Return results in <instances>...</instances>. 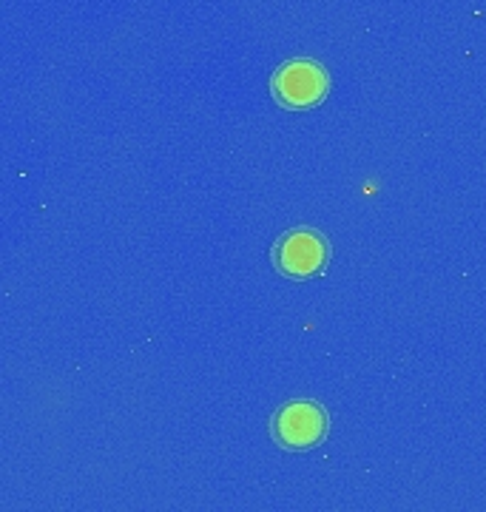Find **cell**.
<instances>
[{
  "label": "cell",
  "mask_w": 486,
  "mask_h": 512,
  "mask_svg": "<svg viewBox=\"0 0 486 512\" xmlns=\"http://www.w3.org/2000/svg\"><path fill=\"white\" fill-rule=\"evenodd\" d=\"M273 94L288 109H310L327 94V74L313 60H290L273 74Z\"/></svg>",
  "instance_id": "obj_1"
},
{
  "label": "cell",
  "mask_w": 486,
  "mask_h": 512,
  "mask_svg": "<svg viewBox=\"0 0 486 512\" xmlns=\"http://www.w3.org/2000/svg\"><path fill=\"white\" fill-rule=\"evenodd\" d=\"M327 256H330V245L316 231L299 228V231H290L288 237H282L273 251V262L290 279H307L322 271Z\"/></svg>",
  "instance_id": "obj_2"
},
{
  "label": "cell",
  "mask_w": 486,
  "mask_h": 512,
  "mask_svg": "<svg viewBox=\"0 0 486 512\" xmlns=\"http://www.w3.org/2000/svg\"><path fill=\"white\" fill-rule=\"evenodd\" d=\"M324 433H327V416L313 402L288 404L273 419V439L288 450H310L324 439Z\"/></svg>",
  "instance_id": "obj_3"
}]
</instances>
